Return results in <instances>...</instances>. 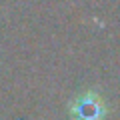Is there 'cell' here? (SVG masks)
I'll return each instance as SVG.
<instances>
[{
	"label": "cell",
	"instance_id": "1",
	"mask_svg": "<svg viewBox=\"0 0 120 120\" xmlns=\"http://www.w3.org/2000/svg\"><path fill=\"white\" fill-rule=\"evenodd\" d=\"M70 116L72 120H104L106 102L96 92H82L70 102Z\"/></svg>",
	"mask_w": 120,
	"mask_h": 120
}]
</instances>
